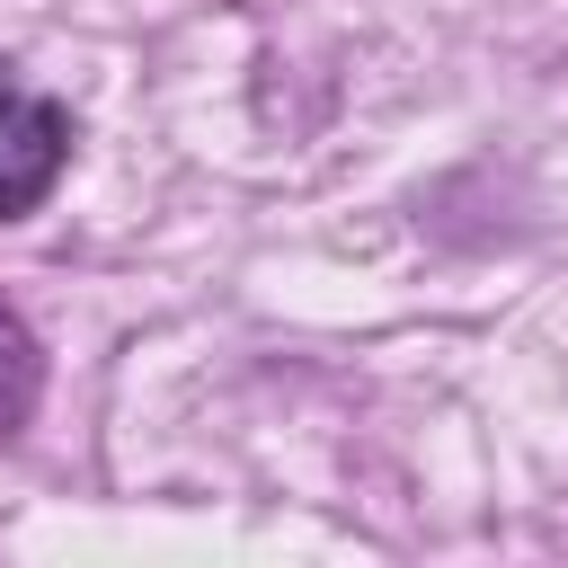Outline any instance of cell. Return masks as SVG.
Masks as SVG:
<instances>
[{"instance_id": "obj_1", "label": "cell", "mask_w": 568, "mask_h": 568, "mask_svg": "<svg viewBox=\"0 0 568 568\" xmlns=\"http://www.w3.org/2000/svg\"><path fill=\"white\" fill-rule=\"evenodd\" d=\"M62 160H71V124H62V106L0 71V222L27 213V204H44L53 178H62Z\"/></svg>"}, {"instance_id": "obj_2", "label": "cell", "mask_w": 568, "mask_h": 568, "mask_svg": "<svg viewBox=\"0 0 568 568\" xmlns=\"http://www.w3.org/2000/svg\"><path fill=\"white\" fill-rule=\"evenodd\" d=\"M36 390H44V355H36L27 320H18V311H0V435H9V426H27Z\"/></svg>"}]
</instances>
